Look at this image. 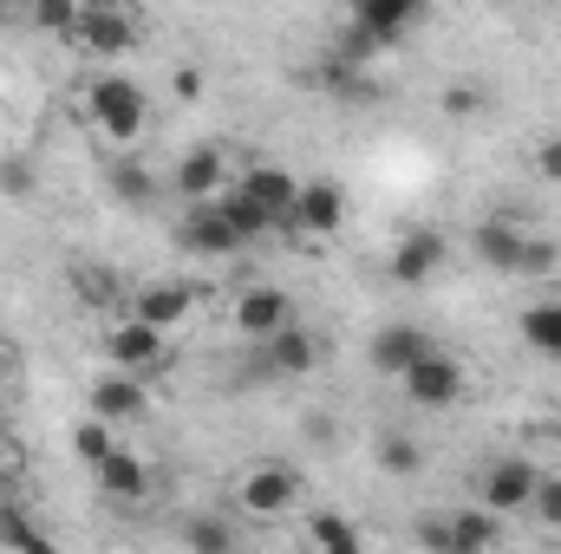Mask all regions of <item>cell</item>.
<instances>
[{
	"mask_svg": "<svg viewBox=\"0 0 561 554\" xmlns=\"http://www.w3.org/2000/svg\"><path fill=\"white\" fill-rule=\"evenodd\" d=\"M92 118H99V131H105L112 143H138L144 138V118H150V99H144L138 79L112 72V79H99V85H92Z\"/></svg>",
	"mask_w": 561,
	"mask_h": 554,
	"instance_id": "cell-1",
	"label": "cell"
},
{
	"mask_svg": "<svg viewBox=\"0 0 561 554\" xmlns=\"http://www.w3.org/2000/svg\"><path fill=\"white\" fill-rule=\"evenodd\" d=\"M477 489H483V509H490V516H510V509H529V503H536L542 470H536L529 457H496Z\"/></svg>",
	"mask_w": 561,
	"mask_h": 554,
	"instance_id": "cell-2",
	"label": "cell"
},
{
	"mask_svg": "<svg viewBox=\"0 0 561 554\" xmlns=\"http://www.w3.org/2000/svg\"><path fill=\"white\" fill-rule=\"evenodd\" d=\"M405 392H412V405H424V412H444V405H457L463 399V366L450 359V353H424L419 366L405 372Z\"/></svg>",
	"mask_w": 561,
	"mask_h": 554,
	"instance_id": "cell-3",
	"label": "cell"
},
{
	"mask_svg": "<svg viewBox=\"0 0 561 554\" xmlns=\"http://www.w3.org/2000/svg\"><path fill=\"white\" fill-rule=\"evenodd\" d=\"M236 503H242L249 516H287V509L300 503V476H294L287 463H255V470L242 476Z\"/></svg>",
	"mask_w": 561,
	"mask_h": 554,
	"instance_id": "cell-4",
	"label": "cell"
},
{
	"mask_svg": "<svg viewBox=\"0 0 561 554\" xmlns=\"http://www.w3.org/2000/svg\"><path fill=\"white\" fill-rule=\"evenodd\" d=\"M176 249H190V255H236L242 249V235L229 229V216L216 209V203H190L183 209V222H176Z\"/></svg>",
	"mask_w": 561,
	"mask_h": 554,
	"instance_id": "cell-5",
	"label": "cell"
},
{
	"mask_svg": "<svg viewBox=\"0 0 561 554\" xmlns=\"http://www.w3.org/2000/svg\"><path fill=\"white\" fill-rule=\"evenodd\" d=\"M242 196L275 222V229H294V203H300V183L275 170V163H249V176H242Z\"/></svg>",
	"mask_w": 561,
	"mask_h": 554,
	"instance_id": "cell-6",
	"label": "cell"
},
{
	"mask_svg": "<svg viewBox=\"0 0 561 554\" xmlns=\"http://www.w3.org/2000/svg\"><path fill=\"white\" fill-rule=\"evenodd\" d=\"M72 39H79L85 53H131V46H138V20L118 13V7H79Z\"/></svg>",
	"mask_w": 561,
	"mask_h": 554,
	"instance_id": "cell-7",
	"label": "cell"
},
{
	"mask_svg": "<svg viewBox=\"0 0 561 554\" xmlns=\"http://www.w3.org/2000/svg\"><path fill=\"white\" fill-rule=\"evenodd\" d=\"M419 20H424L419 0H359V7H353V26H359V33H373V39H379V53H392Z\"/></svg>",
	"mask_w": 561,
	"mask_h": 554,
	"instance_id": "cell-8",
	"label": "cell"
},
{
	"mask_svg": "<svg viewBox=\"0 0 561 554\" xmlns=\"http://www.w3.org/2000/svg\"><path fill=\"white\" fill-rule=\"evenodd\" d=\"M444 262H450V242H444L437 229H412V235L399 242V255H392V280H399V287H424V280H437Z\"/></svg>",
	"mask_w": 561,
	"mask_h": 554,
	"instance_id": "cell-9",
	"label": "cell"
},
{
	"mask_svg": "<svg viewBox=\"0 0 561 554\" xmlns=\"http://www.w3.org/2000/svg\"><path fill=\"white\" fill-rule=\"evenodd\" d=\"M236 326L249 333V339H275L294 326V300L280 293V287H249L242 300H236Z\"/></svg>",
	"mask_w": 561,
	"mask_h": 554,
	"instance_id": "cell-10",
	"label": "cell"
},
{
	"mask_svg": "<svg viewBox=\"0 0 561 554\" xmlns=\"http://www.w3.org/2000/svg\"><path fill=\"white\" fill-rule=\"evenodd\" d=\"M255 379H300V372H313V339L300 333V326H287L275 339H262L255 346Z\"/></svg>",
	"mask_w": 561,
	"mask_h": 554,
	"instance_id": "cell-11",
	"label": "cell"
},
{
	"mask_svg": "<svg viewBox=\"0 0 561 554\" xmlns=\"http://www.w3.org/2000/svg\"><path fill=\"white\" fill-rule=\"evenodd\" d=\"M222 189H229V157H222V150L203 143V150H190V157L176 163V196H183V203H216Z\"/></svg>",
	"mask_w": 561,
	"mask_h": 554,
	"instance_id": "cell-12",
	"label": "cell"
},
{
	"mask_svg": "<svg viewBox=\"0 0 561 554\" xmlns=\"http://www.w3.org/2000/svg\"><path fill=\"white\" fill-rule=\"evenodd\" d=\"M424 353H431V339L419 326H379L373 333V372H386V379H405Z\"/></svg>",
	"mask_w": 561,
	"mask_h": 554,
	"instance_id": "cell-13",
	"label": "cell"
},
{
	"mask_svg": "<svg viewBox=\"0 0 561 554\" xmlns=\"http://www.w3.org/2000/svg\"><path fill=\"white\" fill-rule=\"evenodd\" d=\"M340 216H346V189H340V183H300L294 229H307V235H333Z\"/></svg>",
	"mask_w": 561,
	"mask_h": 554,
	"instance_id": "cell-14",
	"label": "cell"
},
{
	"mask_svg": "<svg viewBox=\"0 0 561 554\" xmlns=\"http://www.w3.org/2000/svg\"><path fill=\"white\" fill-rule=\"evenodd\" d=\"M523 249H529V235H516L510 216L477 222V262H490L496 275H523Z\"/></svg>",
	"mask_w": 561,
	"mask_h": 554,
	"instance_id": "cell-15",
	"label": "cell"
},
{
	"mask_svg": "<svg viewBox=\"0 0 561 554\" xmlns=\"http://www.w3.org/2000/svg\"><path fill=\"white\" fill-rule=\"evenodd\" d=\"M157 359H163V333H157V326H144V320H118V326H112V366L144 372V366H157Z\"/></svg>",
	"mask_w": 561,
	"mask_h": 554,
	"instance_id": "cell-16",
	"label": "cell"
},
{
	"mask_svg": "<svg viewBox=\"0 0 561 554\" xmlns=\"http://www.w3.org/2000/svg\"><path fill=\"white\" fill-rule=\"evenodd\" d=\"M92 417H99V424H131V417H144V385L131 372L99 379V385H92Z\"/></svg>",
	"mask_w": 561,
	"mask_h": 554,
	"instance_id": "cell-17",
	"label": "cell"
},
{
	"mask_svg": "<svg viewBox=\"0 0 561 554\" xmlns=\"http://www.w3.org/2000/svg\"><path fill=\"white\" fill-rule=\"evenodd\" d=\"M190 307H196V293H190V287H170V280H163V287H144L138 300H131V320L157 326V333H170V326H176V320H183Z\"/></svg>",
	"mask_w": 561,
	"mask_h": 554,
	"instance_id": "cell-18",
	"label": "cell"
},
{
	"mask_svg": "<svg viewBox=\"0 0 561 554\" xmlns=\"http://www.w3.org/2000/svg\"><path fill=\"white\" fill-rule=\"evenodd\" d=\"M450 542H457V554H490L503 542V522L483 503L477 509H450Z\"/></svg>",
	"mask_w": 561,
	"mask_h": 554,
	"instance_id": "cell-19",
	"label": "cell"
},
{
	"mask_svg": "<svg viewBox=\"0 0 561 554\" xmlns=\"http://www.w3.org/2000/svg\"><path fill=\"white\" fill-rule=\"evenodd\" d=\"M99 489H105V496H125V503H138L144 489H150V470H144L131 450H112V457L99 463Z\"/></svg>",
	"mask_w": 561,
	"mask_h": 554,
	"instance_id": "cell-20",
	"label": "cell"
},
{
	"mask_svg": "<svg viewBox=\"0 0 561 554\" xmlns=\"http://www.w3.org/2000/svg\"><path fill=\"white\" fill-rule=\"evenodd\" d=\"M105 183H112V196H118L125 209H150V203H157V183H150V170H144L138 157H112Z\"/></svg>",
	"mask_w": 561,
	"mask_h": 554,
	"instance_id": "cell-21",
	"label": "cell"
},
{
	"mask_svg": "<svg viewBox=\"0 0 561 554\" xmlns=\"http://www.w3.org/2000/svg\"><path fill=\"white\" fill-rule=\"evenodd\" d=\"M523 339L542 353V359H561V300H536L523 313Z\"/></svg>",
	"mask_w": 561,
	"mask_h": 554,
	"instance_id": "cell-22",
	"label": "cell"
},
{
	"mask_svg": "<svg viewBox=\"0 0 561 554\" xmlns=\"http://www.w3.org/2000/svg\"><path fill=\"white\" fill-rule=\"evenodd\" d=\"M320 85L340 99V105H373L379 99V85L366 79V72H353V66H340V59H320Z\"/></svg>",
	"mask_w": 561,
	"mask_h": 554,
	"instance_id": "cell-23",
	"label": "cell"
},
{
	"mask_svg": "<svg viewBox=\"0 0 561 554\" xmlns=\"http://www.w3.org/2000/svg\"><path fill=\"white\" fill-rule=\"evenodd\" d=\"M183 542H190V554H236V529H229V516H190L183 522Z\"/></svg>",
	"mask_w": 561,
	"mask_h": 554,
	"instance_id": "cell-24",
	"label": "cell"
},
{
	"mask_svg": "<svg viewBox=\"0 0 561 554\" xmlns=\"http://www.w3.org/2000/svg\"><path fill=\"white\" fill-rule=\"evenodd\" d=\"M216 209L229 216V229H236L242 242H255V235H268V229H275V222H268V216H262V209H255V203L242 196V183H229V189L216 196Z\"/></svg>",
	"mask_w": 561,
	"mask_h": 554,
	"instance_id": "cell-25",
	"label": "cell"
},
{
	"mask_svg": "<svg viewBox=\"0 0 561 554\" xmlns=\"http://www.w3.org/2000/svg\"><path fill=\"white\" fill-rule=\"evenodd\" d=\"M0 549H13V554H59L33 522H26V509H0Z\"/></svg>",
	"mask_w": 561,
	"mask_h": 554,
	"instance_id": "cell-26",
	"label": "cell"
},
{
	"mask_svg": "<svg viewBox=\"0 0 561 554\" xmlns=\"http://www.w3.org/2000/svg\"><path fill=\"white\" fill-rule=\"evenodd\" d=\"M379 470H392V476H419V443L399 437V430H386V437H379Z\"/></svg>",
	"mask_w": 561,
	"mask_h": 554,
	"instance_id": "cell-27",
	"label": "cell"
},
{
	"mask_svg": "<svg viewBox=\"0 0 561 554\" xmlns=\"http://www.w3.org/2000/svg\"><path fill=\"white\" fill-rule=\"evenodd\" d=\"M313 549H320V554L359 549V529H353L346 516H313Z\"/></svg>",
	"mask_w": 561,
	"mask_h": 554,
	"instance_id": "cell-28",
	"label": "cell"
},
{
	"mask_svg": "<svg viewBox=\"0 0 561 554\" xmlns=\"http://www.w3.org/2000/svg\"><path fill=\"white\" fill-rule=\"evenodd\" d=\"M72 450H79V457L99 470V463L118 450V443H112V424H99V417H92V424H79V430H72Z\"/></svg>",
	"mask_w": 561,
	"mask_h": 554,
	"instance_id": "cell-29",
	"label": "cell"
},
{
	"mask_svg": "<svg viewBox=\"0 0 561 554\" xmlns=\"http://www.w3.org/2000/svg\"><path fill=\"white\" fill-rule=\"evenodd\" d=\"M72 293L92 300V307H112L118 300V280L105 275V268H72Z\"/></svg>",
	"mask_w": 561,
	"mask_h": 554,
	"instance_id": "cell-30",
	"label": "cell"
},
{
	"mask_svg": "<svg viewBox=\"0 0 561 554\" xmlns=\"http://www.w3.org/2000/svg\"><path fill=\"white\" fill-rule=\"evenodd\" d=\"M419 549L424 554H457V542H450V516H419Z\"/></svg>",
	"mask_w": 561,
	"mask_h": 554,
	"instance_id": "cell-31",
	"label": "cell"
},
{
	"mask_svg": "<svg viewBox=\"0 0 561 554\" xmlns=\"http://www.w3.org/2000/svg\"><path fill=\"white\" fill-rule=\"evenodd\" d=\"M33 20H39V26H53V33H66V39H72V26H79V7H72V0H39V7H33Z\"/></svg>",
	"mask_w": 561,
	"mask_h": 554,
	"instance_id": "cell-32",
	"label": "cell"
},
{
	"mask_svg": "<svg viewBox=\"0 0 561 554\" xmlns=\"http://www.w3.org/2000/svg\"><path fill=\"white\" fill-rule=\"evenodd\" d=\"M444 112H450V118H477V112H483V92H477V85H450V92H444Z\"/></svg>",
	"mask_w": 561,
	"mask_h": 554,
	"instance_id": "cell-33",
	"label": "cell"
},
{
	"mask_svg": "<svg viewBox=\"0 0 561 554\" xmlns=\"http://www.w3.org/2000/svg\"><path fill=\"white\" fill-rule=\"evenodd\" d=\"M529 509H536V516H542L549 529H561V476H549V483L536 489V503H529Z\"/></svg>",
	"mask_w": 561,
	"mask_h": 554,
	"instance_id": "cell-34",
	"label": "cell"
},
{
	"mask_svg": "<svg viewBox=\"0 0 561 554\" xmlns=\"http://www.w3.org/2000/svg\"><path fill=\"white\" fill-rule=\"evenodd\" d=\"M556 262H561L556 242H529V249H523V275H549Z\"/></svg>",
	"mask_w": 561,
	"mask_h": 554,
	"instance_id": "cell-35",
	"label": "cell"
},
{
	"mask_svg": "<svg viewBox=\"0 0 561 554\" xmlns=\"http://www.w3.org/2000/svg\"><path fill=\"white\" fill-rule=\"evenodd\" d=\"M0 189L7 196H33V170L26 163H0Z\"/></svg>",
	"mask_w": 561,
	"mask_h": 554,
	"instance_id": "cell-36",
	"label": "cell"
},
{
	"mask_svg": "<svg viewBox=\"0 0 561 554\" xmlns=\"http://www.w3.org/2000/svg\"><path fill=\"white\" fill-rule=\"evenodd\" d=\"M536 170H542L549 183H561V138H549L542 150H536Z\"/></svg>",
	"mask_w": 561,
	"mask_h": 554,
	"instance_id": "cell-37",
	"label": "cell"
},
{
	"mask_svg": "<svg viewBox=\"0 0 561 554\" xmlns=\"http://www.w3.org/2000/svg\"><path fill=\"white\" fill-rule=\"evenodd\" d=\"M0 379H7V353H0Z\"/></svg>",
	"mask_w": 561,
	"mask_h": 554,
	"instance_id": "cell-38",
	"label": "cell"
},
{
	"mask_svg": "<svg viewBox=\"0 0 561 554\" xmlns=\"http://www.w3.org/2000/svg\"><path fill=\"white\" fill-rule=\"evenodd\" d=\"M340 554H366V549H340Z\"/></svg>",
	"mask_w": 561,
	"mask_h": 554,
	"instance_id": "cell-39",
	"label": "cell"
},
{
	"mask_svg": "<svg viewBox=\"0 0 561 554\" xmlns=\"http://www.w3.org/2000/svg\"><path fill=\"white\" fill-rule=\"evenodd\" d=\"M0 489H7V476H0Z\"/></svg>",
	"mask_w": 561,
	"mask_h": 554,
	"instance_id": "cell-40",
	"label": "cell"
}]
</instances>
